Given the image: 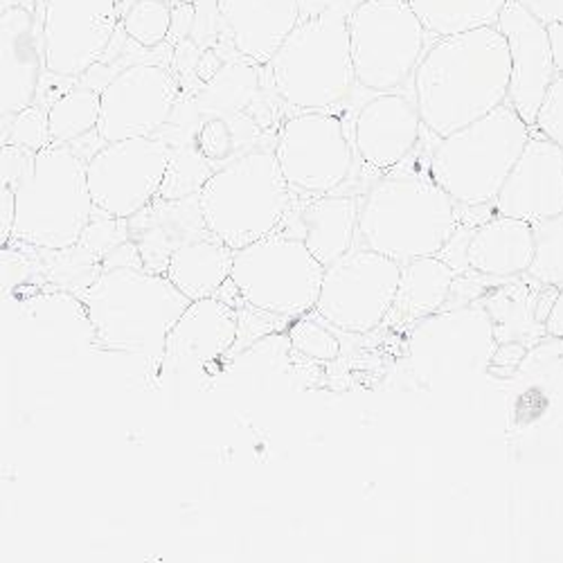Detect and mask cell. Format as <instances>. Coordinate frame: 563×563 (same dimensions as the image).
<instances>
[{"instance_id":"6da1fadb","label":"cell","mask_w":563,"mask_h":563,"mask_svg":"<svg viewBox=\"0 0 563 563\" xmlns=\"http://www.w3.org/2000/svg\"><path fill=\"white\" fill-rule=\"evenodd\" d=\"M509 79L511 57L500 30L464 32L440 38L421 57L412 75L415 104L424 126L442 140L503 107Z\"/></svg>"},{"instance_id":"7a4b0ae2","label":"cell","mask_w":563,"mask_h":563,"mask_svg":"<svg viewBox=\"0 0 563 563\" xmlns=\"http://www.w3.org/2000/svg\"><path fill=\"white\" fill-rule=\"evenodd\" d=\"M81 305L104 350L161 367L167 336L192 300L163 273L145 266H107L81 294Z\"/></svg>"},{"instance_id":"3957f363","label":"cell","mask_w":563,"mask_h":563,"mask_svg":"<svg viewBox=\"0 0 563 563\" xmlns=\"http://www.w3.org/2000/svg\"><path fill=\"white\" fill-rule=\"evenodd\" d=\"M455 206L431 176L395 172L374 183L361 203V249L401 266L438 257L457 232Z\"/></svg>"},{"instance_id":"277c9868","label":"cell","mask_w":563,"mask_h":563,"mask_svg":"<svg viewBox=\"0 0 563 563\" xmlns=\"http://www.w3.org/2000/svg\"><path fill=\"white\" fill-rule=\"evenodd\" d=\"M206 230L234 253L268 238L285 221L291 187L275 152H249L232 158L197 195Z\"/></svg>"},{"instance_id":"5b68a950","label":"cell","mask_w":563,"mask_h":563,"mask_svg":"<svg viewBox=\"0 0 563 563\" xmlns=\"http://www.w3.org/2000/svg\"><path fill=\"white\" fill-rule=\"evenodd\" d=\"M92 210L86 163L68 145H53L34 156L16 190L12 240L51 253L73 251L92 223Z\"/></svg>"},{"instance_id":"8992f818","label":"cell","mask_w":563,"mask_h":563,"mask_svg":"<svg viewBox=\"0 0 563 563\" xmlns=\"http://www.w3.org/2000/svg\"><path fill=\"white\" fill-rule=\"evenodd\" d=\"M530 126L507 102L440 140L431 156V178L464 208L489 206L521 158Z\"/></svg>"},{"instance_id":"52a82bcc","label":"cell","mask_w":563,"mask_h":563,"mask_svg":"<svg viewBox=\"0 0 563 563\" xmlns=\"http://www.w3.org/2000/svg\"><path fill=\"white\" fill-rule=\"evenodd\" d=\"M273 88L300 113H330L356 84L350 25L341 16L300 21L268 64Z\"/></svg>"},{"instance_id":"ba28073f","label":"cell","mask_w":563,"mask_h":563,"mask_svg":"<svg viewBox=\"0 0 563 563\" xmlns=\"http://www.w3.org/2000/svg\"><path fill=\"white\" fill-rule=\"evenodd\" d=\"M324 266L285 230L234 253L230 282L240 298L277 318H302L316 311Z\"/></svg>"},{"instance_id":"9c48e42d","label":"cell","mask_w":563,"mask_h":563,"mask_svg":"<svg viewBox=\"0 0 563 563\" xmlns=\"http://www.w3.org/2000/svg\"><path fill=\"white\" fill-rule=\"evenodd\" d=\"M347 25L356 81L377 96L404 86L427 55V30L408 0H367Z\"/></svg>"},{"instance_id":"30bf717a","label":"cell","mask_w":563,"mask_h":563,"mask_svg":"<svg viewBox=\"0 0 563 563\" xmlns=\"http://www.w3.org/2000/svg\"><path fill=\"white\" fill-rule=\"evenodd\" d=\"M401 264L369 249H352L324 268L316 313L347 334H367L390 316Z\"/></svg>"},{"instance_id":"8fae6325","label":"cell","mask_w":563,"mask_h":563,"mask_svg":"<svg viewBox=\"0 0 563 563\" xmlns=\"http://www.w3.org/2000/svg\"><path fill=\"white\" fill-rule=\"evenodd\" d=\"M172 152L156 137L107 143L86 161L92 206L109 219H131L143 212L163 190Z\"/></svg>"},{"instance_id":"7c38bea8","label":"cell","mask_w":563,"mask_h":563,"mask_svg":"<svg viewBox=\"0 0 563 563\" xmlns=\"http://www.w3.org/2000/svg\"><path fill=\"white\" fill-rule=\"evenodd\" d=\"M275 158L291 192L327 197L350 178L354 154L343 120L332 113H298L282 124Z\"/></svg>"},{"instance_id":"4fadbf2b","label":"cell","mask_w":563,"mask_h":563,"mask_svg":"<svg viewBox=\"0 0 563 563\" xmlns=\"http://www.w3.org/2000/svg\"><path fill=\"white\" fill-rule=\"evenodd\" d=\"M118 0H48L43 14V59L55 77H81L109 51Z\"/></svg>"},{"instance_id":"5bb4252c","label":"cell","mask_w":563,"mask_h":563,"mask_svg":"<svg viewBox=\"0 0 563 563\" xmlns=\"http://www.w3.org/2000/svg\"><path fill=\"white\" fill-rule=\"evenodd\" d=\"M494 322L483 305L442 309L412 327L408 352L424 374L476 372L496 354Z\"/></svg>"},{"instance_id":"9a60e30c","label":"cell","mask_w":563,"mask_h":563,"mask_svg":"<svg viewBox=\"0 0 563 563\" xmlns=\"http://www.w3.org/2000/svg\"><path fill=\"white\" fill-rule=\"evenodd\" d=\"M178 81L154 64H135L118 73L102 90L98 133L104 143L154 137L172 118Z\"/></svg>"},{"instance_id":"2e32d148","label":"cell","mask_w":563,"mask_h":563,"mask_svg":"<svg viewBox=\"0 0 563 563\" xmlns=\"http://www.w3.org/2000/svg\"><path fill=\"white\" fill-rule=\"evenodd\" d=\"M496 27L505 36L511 57L507 104L532 129L556 73L548 25L532 16L519 0H509Z\"/></svg>"},{"instance_id":"e0dca14e","label":"cell","mask_w":563,"mask_h":563,"mask_svg":"<svg viewBox=\"0 0 563 563\" xmlns=\"http://www.w3.org/2000/svg\"><path fill=\"white\" fill-rule=\"evenodd\" d=\"M240 339V311L219 298L197 300L185 309L167 336L158 367L165 384L206 369L232 352Z\"/></svg>"},{"instance_id":"ac0fdd59","label":"cell","mask_w":563,"mask_h":563,"mask_svg":"<svg viewBox=\"0 0 563 563\" xmlns=\"http://www.w3.org/2000/svg\"><path fill=\"white\" fill-rule=\"evenodd\" d=\"M494 208L500 217L530 225H541L563 214V147L541 133L530 135Z\"/></svg>"},{"instance_id":"d6986e66","label":"cell","mask_w":563,"mask_h":563,"mask_svg":"<svg viewBox=\"0 0 563 563\" xmlns=\"http://www.w3.org/2000/svg\"><path fill=\"white\" fill-rule=\"evenodd\" d=\"M421 126L424 122L412 100L399 92H382L358 111L354 122V147L365 165L393 169L417 147Z\"/></svg>"},{"instance_id":"ffe728a7","label":"cell","mask_w":563,"mask_h":563,"mask_svg":"<svg viewBox=\"0 0 563 563\" xmlns=\"http://www.w3.org/2000/svg\"><path fill=\"white\" fill-rule=\"evenodd\" d=\"M43 70V38L30 10L16 5L0 12V120L34 104Z\"/></svg>"},{"instance_id":"44dd1931","label":"cell","mask_w":563,"mask_h":563,"mask_svg":"<svg viewBox=\"0 0 563 563\" xmlns=\"http://www.w3.org/2000/svg\"><path fill=\"white\" fill-rule=\"evenodd\" d=\"M217 10L234 48L257 64H271L302 21L298 0H217Z\"/></svg>"},{"instance_id":"7402d4cb","label":"cell","mask_w":563,"mask_h":563,"mask_svg":"<svg viewBox=\"0 0 563 563\" xmlns=\"http://www.w3.org/2000/svg\"><path fill=\"white\" fill-rule=\"evenodd\" d=\"M534 251V225L496 214L472 232L466 268L487 279H516L530 273Z\"/></svg>"},{"instance_id":"603a6c76","label":"cell","mask_w":563,"mask_h":563,"mask_svg":"<svg viewBox=\"0 0 563 563\" xmlns=\"http://www.w3.org/2000/svg\"><path fill=\"white\" fill-rule=\"evenodd\" d=\"M361 206L354 197H313L296 212L291 230L309 253L327 268L354 249Z\"/></svg>"},{"instance_id":"cb8c5ba5","label":"cell","mask_w":563,"mask_h":563,"mask_svg":"<svg viewBox=\"0 0 563 563\" xmlns=\"http://www.w3.org/2000/svg\"><path fill=\"white\" fill-rule=\"evenodd\" d=\"M232 264L234 251L208 234L178 246L169 257L165 275L185 298L197 302L217 298L232 275Z\"/></svg>"},{"instance_id":"d4e9b609","label":"cell","mask_w":563,"mask_h":563,"mask_svg":"<svg viewBox=\"0 0 563 563\" xmlns=\"http://www.w3.org/2000/svg\"><path fill=\"white\" fill-rule=\"evenodd\" d=\"M457 273L442 257H421L401 266L397 298L390 311L395 324H417L446 309Z\"/></svg>"},{"instance_id":"484cf974","label":"cell","mask_w":563,"mask_h":563,"mask_svg":"<svg viewBox=\"0 0 563 563\" xmlns=\"http://www.w3.org/2000/svg\"><path fill=\"white\" fill-rule=\"evenodd\" d=\"M494 322V336L498 345H526L548 336L545 318L539 311V294L523 285L498 289L483 305Z\"/></svg>"},{"instance_id":"4316f807","label":"cell","mask_w":563,"mask_h":563,"mask_svg":"<svg viewBox=\"0 0 563 563\" xmlns=\"http://www.w3.org/2000/svg\"><path fill=\"white\" fill-rule=\"evenodd\" d=\"M509 0H408L427 34L438 41L494 27Z\"/></svg>"},{"instance_id":"83f0119b","label":"cell","mask_w":563,"mask_h":563,"mask_svg":"<svg viewBox=\"0 0 563 563\" xmlns=\"http://www.w3.org/2000/svg\"><path fill=\"white\" fill-rule=\"evenodd\" d=\"M102 115V92L92 88H75L64 92L48 109L53 145H68L98 129Z\"/></svg>"},{"instance_id":"f1b7e54d","label":"cell","mask_w":563,"mask_h":563,"mask_svg":"<svg viewBox=\"0 0 563 563\" xmlns=\"http://www.w3.org/2000/svg\"><path fill=\"white\" fill-rule=\"evenodd\" d=\"M291 339L289 334L273 332L253 345L244 347L234 354L230 361L232 377H246V379H266L277 377V374L287 372L291 363Z\"/></svg>"},{"instance_id":"f546056e","label":"cell","mask_w":563,"mask_h":563,"mask_svg":"<svg viewBox=\"0 0 563 563\" xmlns=\"http://www.w3.org/2000/svg\"><path fill=\"white\" fill-rule=\"evenodd\" d=\"M534 262L528 277L541 287H563V214L534 225Z\"/></svg>"},{"instance_id":"4dcf8cb0","label":"cell","mask_w":563,"mask_h":563,"mask_svg":"<svg viewBox=\"0 0 563 563\" xmlns=\"http://www.w3.org/2000/svg\"><path fill=\"white\" fill-rule=\"evenodd\" d=\"M124 32L143 48L161 45L172 30V10L165 0H133L122 16Z\"/></svg>"},{"instance_id":"1f68e13d","label":"cell","mask_w":563,"mask_h":563,"mask_svg":"<svg viewBox=\"0 0 563 563\" xmlns=\"http://www.w3.org/2000/svg\"><path fill=\"white\" fill-rule=\"evenodd\" d=\"M287 334L291 339V347L311 361L332 363L341 356V341L318 320L302 316L289 327Z\"/></svg>"},{"instance_id":"d6a6232c","label":"cell","mask_w":563,"mask_h":563,"mask_svg":"<svg viewBox=\"0 0 563 563\" xmlns=\"http://www.w3.org/2000/svg\"><path fill=\"white\" fill-rule=\"evenodd\" d=\"M5 145L21 147L34 156L41 154L43 150L53 147L48 111H45L43 107L32 104L25 111H21L19 115H14L10 122V135H8Z\"/></svg>"},{"instance_id":"836d02e7","label":"cell","mask_w":563,"mask_h":563,"mask_svg":"<svg viewBox=\"0 0 563 563\" xmlns=\"http://www.w3.org/2000/svg\"><path fill=\"white\" fill-rule=\"evenodd\" d=\"M232 143H234V133L225 118L210 115L197 133V152L208 163H223V165L230 163L232 147H234Z\"/></svg>"},{"instance_id":"e575fe53","label":"cell","mask_w":563,"mask_h":563,"mask_svg":"<svg viewBox=\"0 0 563 563\" xmlns=\"http://www.w3.org/2000/svg\"><path fill=\"white\" fill-rule=\"evenodd\" d=\"M534 129L563 147V75H556L552 86L548 88L543 104L537 113Z\"/></svg>"},{"instance_id":"d590c367","label":"cell","mask_w":563,"mask_h":563,"mask_svg":"<svg viewBox=\"0 0 563 563\" xmlns=\"http://www.w3.org/2000/svg\"><path fill=\"white\" fill-rule=\"evenodd\" d=\"M32 165H34V154L14 145H3L0 147V185L12 187L16 192L21 183L27 178Z\"/></svg>"},{"instance_id":"8d00e7d4","label":"cell","mask_w":563,"mask_h":563,"mask_svg":"<svg viewBox=\"0 0 563 563\" xmlns=\"http://www.w3.org/2000/svg\"><path fill=\"white\" fill-rule=\"evenodd\" d=\"M367 0H298L300 19H320V16H341L350 21Z\"/></svg>"},{"instance_id":"74e56055","label":"cell","mask_w":563,"mask_h":563,"mask_svg":"<svg viewBox=\"0 0 563 563\" xmlns=\"http://www.w3.org/2000/svg\"><path fill=\"white\" fill-rule=\"evenodd\" d=\"M16 221V192L12 187L0 185V246H8Z\"/></svg>"},{"instance_id":"f35d334b","label":"cell","mask_w":563,"mask_h":563,"mask_svg":"<svg viewBox=\"0 0 563 563\" xmlns=\"http://www.w3.org/2000/svg\"><path fill=\"white\" fill-rule=\"evenodd\" d=\"M543 25H563V0H519Z\"/></svg>"},{"instance_id":"ab89813d","label":"cell","mask_w":563,"mask_h":563,"mask_svg":"<svg viewBox=\"0 0 563 563\" xmlns=\"http://www.w3.org/2000/svg\"><path fill=\"white\" fill-rule=\"evenodd\" d=\"M545 332H548V336L563 341V287L556 289L550 311L545 316Z\"/></svg>"},{"instance_id":"60d3db41","label":"cell","mask_w":563,"mask_h":563,"mask_svg":"<svg viewBox=\"0 0 563 563\" xmlns=\"http://www.w3.org/2000/svg\"><path fill=\"white\" fill-rule=\"evenodd\" d=\"M548 32H550L552 57H554L556 73H559V75H563V25H561V23H556V25H548Z\"/></svg>"},{"instance_id":"b9f144b4","label":"cell","mask_w":563,"mask_h":563,"mask_svg":"<svg viewBox=\"0 0 563 563\" xmlns=\"http://www.w3.org/2000/svg\"><path fill=\"white\" fill-rule=\"evenodd\" d=\"M19 3H21V0H0V12L12 10V8H16Z\"/></svg>"}]
</instances>
